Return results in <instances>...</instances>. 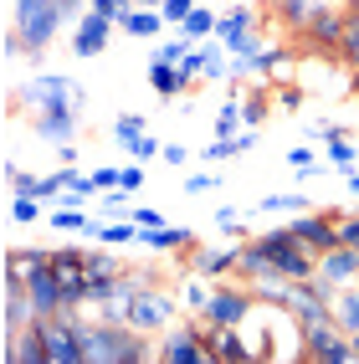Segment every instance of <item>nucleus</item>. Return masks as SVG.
<instances>
[{
    "label": "nucleus",
    "mask_w": 359,
    "mask_h": 364,
    "mask_svg": "<svg viewBox=\"0 0 359 364\" xmlns=\"http://www.w3.org/2000/svg\"><path fill=\"white\" fill-rule=\"evenodd\" d=\"M82 344H87V364H144V359H154L149 333L134 328V323L92 318V323H82Z\"/></svg>",
    "instance_id": "nucleus-1"
},
{
    "label": "nucleus",
    "mask_w": 359,
    "mask_h": 364,
    "mask_svg": "<svg viewBox=\"0 0 359 364\" xmlns=\"http://www.w3.org/2000/svg\"><path fill=\"white\" fill-rule=\"evenodd\" d=\"M62 21H67L62 0H16V21H11V31L21 36V52H26V57H41L46 46L57 41ZM67 26H72V21H67Z\"/></svg>",
    "instance_id": "nucleus-2"
},
{
    "label": "nucleus",
    "mask_w": 359,
    "mask_h": 364,
    "mask_svg": "<svg viewBox=\"0 0 359 364\" xmlns=\"http://www.w3.org/2000/svg\"><path fill=\"white\" fill-rule=\"evenodd\" d=\"M257 241L267 247V257H272V272H277V277H287V282H303V277H314V272H318V252H308L303 241L293 236V226H272V231H262Z\"/></svg>",
    "instance_id": "nucleus-3"
},
{
    "label": "nucleus",
    "mask_w": 359,
    "mask_h": 364,
    "mask_svg": "<svg viewBox=\"0 0 359 364\" xmlns=\"http://www.w3.org/2000/svg\"><path fill=\"white\" fill-rule=\"evenodd\" d=\"M16 103H26L31 113H46V108H82V82L67 77V72H41L26 87L16 92Z\"/></svg>",
    "instance_id": "nucleus-4"
},
{
    "label": "nucleus",
    "mask_w": 359,
    "mask_h": 364,
    "mask_svg": "<svg viewBox=\"0 0 359 364\" xmlns=\"http://www.w3.org/2000/svg\"><path fill=\"white\" fill-rule=\"evenodd\" d=\"M303 359L308 364H354V333H344L333 318L303 323Z\"/></svg>",
    "instance_id": "nucleus-5"
},
{
    "label": "nucleus",
    "mask_w": 359,
    "mask_h": 364,
    "mask_svg": "<svg viewBox=\"0 0 359 364\" xmlns=\"http://www.w3.org/2000/svg\"><path fill=\"white\" fill-rule=\"evenodd\" d=\"M185 303H180V293H164L159 282H149L144 293H134L129 298V323L134 328H144V333H164L175 323V313H180Z\"/></svg>",
    "instance_id": "nucleus-6"
},
{
    "label": "nucleus",
    "mask_w": 359,
    "mask_h": 364,
    "mask_svg": "<svg viewBox=\"0 0 359 364\" xmlns=\"http://www.w3.org/2000/svg\"><path fill=\"white\" fill-rule=\"evenodd\" d=\"M252 313H257V293L242 282V287H215L210 303L200 308V318H205V323H215V328H242Z\"/></svg>",
    "instance_id": "nucleus-7"
},
{
    "label": "nucleus",
    "mask_w": 359,
    "mask_h": 364,
    "mask_svg": "<svg viewBox=\"0 0 359 364\" xmlns=\"http://www.w3.org/2000/svg\"><path fill=\"white\" fill-rule=\"evenodd\" d=\"M344 31H349V11L333 6V0H318L314 16H308V26H303V41L314 46V52H339Z\"/></svg>",
    "instance_id": "nucleus-8"
},
{
    "label": "nucleus",
    "mask_w": 359,
    "mask_h": 364,
    "mask_svg": "<svg viewBox=\"0 0 359 364\" xmlns=\"http://www.w3.org/2000/svg\"><path fill=\"white\" fill-rule=\"evenodd\" d=\"M154 359L159 364H215L210 349H205V338H200V328H195V318L175 323L170 333H164V344L154 349Z\"/></svg>",
    "instance_id": "nucleus-9"
},
{
    "label": "nucleus",
    "mask_w": 359,
    "mask_h": 364,
    "mask_svg": "<svg viewBox=\"0 0 359 364\" xmlns=\"http://www.w3.org/2000/svg\"><path fill=\"white\" fill-rule=\"evenodd\" d=\"M339 205H328V210H303V215H293V236L303 241L308 252H328V247H339Z\"/></svg>",
    "instance_id": "nucleus-10"
},
{
    "label": "nucleus",
    "mask_w": 359,
    "mask_h": 364,
    "mask_svg": "<svg viewBox=\"0 0 359 364\" xmlns=\"http://www.w3.org/2000/svg\"><path fill=\"white\" fill-rule=\"evenodd\" d=\"M26 293H31L36 318H52V313H62V308H67V287H62V277L52 272V262L26 267Z\"/></svg>",
    "instance_id": "nucleus-11"
},
{
    "label": "nucleus",
    "mask_w": 359,
    "mask_h": 364,
    "mask_svg": "<svg viewBox=\"0 0 359 364\" xmlns=\"http://www.w3.org/2000/svg\"><path fill=\"white\" fill-rule=\"evenodd\" d=\"M113 31H118V21H108L103 11H82L77 26H72V52L77 57H103Z\"/></svg>",
    "instance_id": "nucleus-12"
},
{
    "label": "nucleus",
    "mask_w": 359,
    "mask_h": 364,
    "mask_svg": "<svg viewBox=\"0 0 359 364\" xmlns=\"http://www.w3.org/2000/svg\"><path fill=\"white\" fill-rule=\"evenodd\" d=\"M31 134H36L41 144H52V149H62V144H77V108L31 113Z\"/></svg>",
    "instance_id": "nucleus-13"
},
{
    "label": "nucleus",
    "mask_w": 359,
    "mask_h": 364,
    "mask_svg": "<svg viewBox=\"0 0 359 364\" xmlns=\"http://www.w3.org/2000/svg\"><path fill=\"white\" fill-rule=\"evenodd\" d=\"M6 364H52V354H46V333H41L36 318L26 328L6 333Z\"/></svg>",
    "instance_id": "nucleus-14"
},
{
    "label": "nucleus",
    "mask_w": 359,
    "mask_h": 364,
    "mask_svg": "<svg viewBox=\"0 0 359 364\" xmlns=\"http://www.w3.org/2000/svg\"><path fill=\"white\" fill-rule=\"evenodd\" d=\"M236 257H242V247H190V272H200V277H210V282H221L226 272H236Z\"/></svg>",
    "instance_id": "nucleus-15"
},
{
    "label": "nucleus",
    "mask_w": 359,
    "mask_h": 364,
    "mask_svg": "<svg viewBox=\"0 0 359 364\" xmlns=\"http://www.w3.org/2000/svg\"><path fill=\"white\" fill-rule=\"evenodd\" d=\"M318 277H328L333 287H349V282H359V252L354 247H328L323 257H318Z\"/></svg>",
    "instance_id": "nucleus-16"
},
{
    "label": "nucleus",
    "mask_w": 359,
    "mask_h": 364,
    "mask_svg": "<svg viewBox=\"0 0 359 364\" xmlns=\"http://www.w3.org/2000/svg\"><path fill=\"white\" fill-rule=\"evenodd\" d=\"M139 247L144 252H190V247H200L195 236H190V226H154V231H139Z\"/></svg>",
    "instance_id": "nucleus-17"
},
{
    "label": "nucleus",
    "mask_w": 359,
    "mask_h": 364,
    "mask_svg": "<svg viewBox=\"0 0 359 364\" xmlns=\"http://www.w3.org/2000/svg\"><path fill=\"white\" fill-rule=\"evenodd\" d=\"M272 272V257H267V247L252 236V241H242V257H236V277L242 282H257V277H267Z\"/></svg>",
    "instance_id": "nucleus-18"
},
{
    "label": "nucleus",
    "mask_w": 359,
    "mask_h": 364,
    "mask_svg": "<svg viewBox=\"0 0 359 364\" xmlns=\"http://www.w3.org/2000/svg\"><path fill=\"white\" fill-rule=\"evenodd\" d=\"M164 26H170V21H164L159 11H149V6H134L124 21H118V31H129V36H139V41H154Z\"/></svg>",
    "instance_id": "nucleus-19"
},
{
    "label": "nucleus",
    "mask_w": 359,
    "mask_h": 364,
    "mask_svg": "<svg viewBox=\"0 0 359 364\" xmlns=\"http://www.w3.org/2000/svg\"><path fill=\"white\" fill-rule=\"evenodd\" d=\"M149 87L159 92V98H185V92H190L185 72L175 62H149Z\"/></svg>",
    "instance_id": "nucleus-20"
},
{
    "label": "nucleus",
    "mask_w": 359,
    "mask_h": 364,
    "mask_svg": "<svg viewBox=\"0 0 359 364\" xmlns=\"http://www.w3.org/2000/svg\"><path fill=\"white\" fill-rule=\"evenodd\" d=\"M333 323H339L344 333H359V282H349V287L333 293Z\"/></svg>",
    "instance_id": "nucleus-21"
},
{
    "label": "nucleus",
    "mask_w": 359,
    "mask_h": 364,
    "mask_svg": "<svg viewBox=\"0 0 359 364\" xmlns=\"http://www.w3.org/2000/svg\"><path fill=\"white\" fill-rule=\"evenodd\" d=\"M52 272H57L62 282L87 277V247H52Z\"/></svg>",
    "instance_id": "nucleus-22"
},
{
    "label": "nucleus",
    "mask_w": 359,
    "mask_h": 364,
    "mask_svg": "<svg viewBox=\"0 0 359 364\" xmlns=\"http://www.w3.org/2000/svg\"><path fill=\"white\" fill-rule=\"evenodd\" d=\"M314 6H318V0H272V16L282 21V26L303 31V26H308V16H314Z\"/></svg>",
    "instance_id": "nucleus-23"
},
{
    "label": "nucleus",
    "mask_w": 359,
    "mask_h": 364,
    "mask_svg": "<svg viewBox=\"0 0 359 364\" xmlns=\"http://www.w3.org/2000/svg\"><path fill=\"white\" fill-rule=\"evenodd\" d=\"M215 21H221L215 11L195 6V11H190V16L180 21V36H185V41H205V36H215Z\"/></svg>",
    "instance_id": "nucleus-24"
},
{
    "label": "nucleus",
    "mask_w": 359,
    "mask_h": 364,
    "mask_svg": "<svg viewBox=\"0 0 359 364\" xmlns=\"http://www.w3.org/2000/svg\"><path fill=\"white\" fill-rule=\"evenodd\" d=\"M303 210H308V196H287V190L257 200V215H303Z\"/></svg>",
    "instance_id": "nucleus-25"
},
{
    "label": "nucleus",
    "mask_w": 359,
    "mask_h": 364,
    "mask_svg": "<svg viewBox=\"0 0 359 364\" xmlns=\"http://www.w3.org/2000/svg\"><path fill=\"white\" fill-rule=\"evenodd\" d=\"M210 293H215V287H210V277H200V272H190V277L180 282V303H185L190 313H200V308L210 303Z\"/></svg>",
    "instance_id": "nucleus-26"
},
{
    "label": "nucleus",
    "mask_w": 359,
    "mask_h": 364,
    "mask_svg": "<svg viewBox=\"0 0 359 364\" xmlns=\"http://www.w3.org/2000/svg\"><path fill=\"white\" fill-rule=\"evenodd\" d=\"M242 124H247V118H242V103H221V108H215V139H236V134H242Z\"/></svg>",
    "instance_id": "nucleus-27"
},
{
    "label": "nucleus",
    "mask_w": 359,
    "mask_h": 364,
    "mask_svg": "<svg viewBox=\"0 0 359 364\" xmlns=\"http://www.w3.org/2000/svg\"><path fill=\"white\" fill-rule=\"evenodd\" d=\"M52 226H57V231H67V236H72V231H87V226H92V221H87V210H82V205H67V200H62V205H57V210H52Z\"/></svg>",
    "instance_id": "nucleus-28"
},
{
    "label": "nucleus",
    "mask_w": 359,
    "mask_h": 364,
    "mask_svg": "<svg viewBox=\"0 0 359 364\" xmlns=\"http://www.w3.org/2000/svg\"><path fill=\"white\" fill-rule=\"evenodd\" d=\"M339 62H344L349 72H359V11H349V31H344V41H339Z\"/></svg>",
    "instance_id": "nucleus-29"
},
{
    "label": "nucleus",
    "mask_w": 359,
    "mask_h": 364,
    "mask_svg": "<svg viewBox=\"0 0 359 364\" xmlns=\"http://www.w3.org/2000/svg\"><path fill=\"white\" fill-rule=\"evenodd\" d=\"M124 149H129V159H139V164H149V159H159V154H164V144H159V139H154L149 129H144L139 139H129V144H124Z\"/></svg>",
    "instance_id": "nucleus-30"
},
{
    "label": "nucleus",
    "mask_w": 359,
    "mask_h": 364,
    "mask_svg": "<svg viewBox=\"0 0 359 364\" xmlns=\"http://www.w3.org/2000/svg\"><path fill=\"white\" fill-rule=\"evenodd\" d=\"M36 215H41V200L36 196H11V221L16 226H36Z\"/></svg>",
    "instance_id": "nucleus-31"
},
{
    "label": "nucleus",
    "mask_w": 359,
    "mask_h": 364,
    "mask_svg": "<svg viewBox=\"0 0 359 364\" xmlns=\"http://www.w3.org/2000/svg\"><path fill=\"white\" fill-rule=\"evenodd\" d=\"M92 196H108V190H118V180H124V164H103V169H92Z\"/></svg>",
    "instance_id": "nucleus-32"
},
{
    "label": "nucleus",
    "mask_w": 359,
    "mask_h": 364,
    "mask_svg": "<svg viewBox=\"0 0 359 364\" xmlns=\"http://www.w3.org/2000/svg\"><path fill=\"white\" fill-rule=\"evenodd\" d=\"M190 46H195V41H185V36H170V41H159L154 52H149V62H180V57L190 52Z\"/></svg>",
    "instance_id": "nucleus-33"
},
{
    "label": "nucleus",
    "mask_w": 359,
    "mask_h": 364,
    "mask_svg": "<svg viewBox=\"0 0 359 364\" xmlns=\"http://www.w3.org/2000/svg\"><path fill=\"white\" fill-rule=\"evenodd\" d=\"M175 67L185 72V82H195V77H205V52H200V41L190 46V52H185V57H180Z\"/></svg>",
    "instance_id": "nucleus-34"
},
{
    "label": "nucleus",
    "mask_w": 359,
    "mask_h": 364,
    "mask_svg": "<svg viewBox=\"0 0 359 364\" xmlns=\"http://www.w3.org/2000/svg\"><path fill=\"white\" fill-rule=\"evenodd\" d=\"M139 134H144V118H139V113H118V118H113V139H118V144H129V139H139Z\"/></svg>",
    "instance_id": "nucleus-35"
},
{
    "label": "nucleus",
    "mask_w": 359,
    "mask_h": 364,
    "mask_svg": "<svg viewBox=\"0 0 359 364\" xmlns=\"http://www.w3.org/2000/svg\"><path fill=\"white\" fill-rule=\"evenodd\" d=\"M328 159L339 164V169H354V144H349V134H333V139H328Z\"/></svg>",
    "instance_id": "nucleus-36"
},
{
    "label": "nucleus",
    "mask_w": 359,
    "mask_h": 364,
    "mask_svg": "<svg viewBox=\"0 0 359 364\" xmlns=\"http://www.w3.org/2000/svg\"><path fill=\"white\" fill-rule=\"evenodd\" d=\"M215 231H221V236H242V210H236V205H221V210H215Z\"/></svg>",
    "instance_id": "nucleus-37"
},
{
    "label": "nucleus",
    "mask_w": 359,
    "mask_h": 364,
    "mask_svg": "<svg viewBox=\"0 0 359 364\" xmlns=\"http://www.w3.org/2000/svg\"><path fill=\"white\" fill-rule=\"evenodd\" d=\"M242 118H247V129H262V118H267V98H262V92L242 98Z\"/></svg>",
    "instance_id": "nucleus-38"
},
{
    "label": "nucleus",
    "mask_w": 359,
    "mask_h": 364,
    "mask_svg": "<svg viewBox=\"0 0 359 364\" xmlns=\"http://www.w3.org/2000/svg\"><path fill=\"white\" fill-rule=\"evenodd\" d=\"M87 11H103L108 21H124L134 11V0H87Z\"/></svg>",
    "instance_id": "nucleus-39"
},
{
    "label": "nucleus",
    "mask_w": 359,
    "mask_h": 364,
    "mask_svg": "<svg viewBox=\"0 0 359 364\" xmlns=\"http://www.w3.org/2000/svg\"><path fill=\"white\" fill-rule=\"evenodd\" d=\"M190 11H195V0H164V6H159V16L170 21V26H180V21H185Z\"/></svg>",
    "instance_id": "nucleus-40"
},
{
    "label": "nucleus",
    "mask_w": 359,
    "mask_h": 364,
    "mask_svg": "<svg viewBox=\"0 0 359 364\" xmlns=\"http://www.w3.org/2000/svg\"><path fill=\"white\" fill-rule=\"evenodd\" d=\"M339 241L359 252V215H354V210H344V215H339Z\"/></svg>",
    "instance_id": "nucleus-41"
},
{
    "label": "nucleus",
    "mask_w": 359,
    "mask_h": 364,
    "mask_svg": "<svg viewBox=\"0 0 359 364\" xmlns=\"http://www.w3.org/2000/svg\"><path fill=\"white\" fill-rule=\"evenodd\" d=\"M215 185H221V180H215L210 169H200V175H190V180H185V196H210Z\"/></svg>",
    "instance_id": "nucleus-42"
},
{
    "label": "nucleus",
    "mask_w": 359,
    "mask_h": 364,
    "mask_svg": "<svg viewBox=\"0 0 359 364\" xmlns=\"http://www.w3.org/2000/svg\"><path fill=\"white\" fill-rule=\"evenodd\" d=\"M221 159H236V139H215V144H205V164H221Z\"/></svg>",
    "instance_id": "nucleus-43"
},
{
    "label": "nucleus",
    "mask_w": 359,
    "mask_h": 364,
    "mask_svg": "<svg viewBox=\"0 0 359 364\" xmlns=\"http://www.w3.org/2000/svg\"><path fill=\"white\" fill-rule=\"evenodd\" d=\"M308 134H314V139H333V134H349V129L333 124V118H308Z\"/></svg>",
    "instance_id": "nucleus-44"
},
{
    "label": "nucleus",
    "mask_w": 359,
    "mask_h": 364,
    "mask_svg": "<svg viewBox=\"0 0 359 364\" xmlns=\"http://www.w3.org/2000/svg\"><path fill=\"white\" fill-rule=\"evenodd\" d=\"M287 164H293V169H314V175H318V154L308 149V144H298V149L287 154Z\"/></svg>",
    "instance_id": "nucleus-45"
},
{
    "label": "nucleus",
    "mask_w": 359,
    "mask_h": 364,
    "mask_svg": "<svg viewBox=\"0 0 359 364\" xmlns=\"http://www.w3.org/2000/svg\"><path fill=\"white\" fill-rule=\"evenodd\" d=\"M134 221H139V231H154V226H164V215L154 205H134Z\"/></svg>",
    "instance_id": "nucleus-46"
},
{
    "label": "nucleus",
    "mask_w": 359,
    "mask_h": 364,
    "mask_svg": "<svg viewBox=\"0 0 359 364\" xmlns=\"http://www.w3.org/2000/svg\"><path fill=\"white\" fill-rule=\"evenodd\" d=\"M139 185H144V164L134 159V164H124V180H118V190H129V196H134Z\"/></svg>",
    "instance_id": "nucleus-47"
},
{
    "label": "nucleus",
    "mask_w": 359,
    "mask_h": 364,
    "mask_svg": "<svg viewBox=\"0 0 359 364\" xmlns=\"http://www.w3.org/2000/svg\"><path fill=\"white\" fill-rule=\"evenodd\" d=\"M282 108L298 113V108H303V92H298V87H282Z\"/></svg>",
    "instance_id": "nucleus-48"
},
{
    "label": "nucleus",
    "mask_w": 359,
    "mask_h": 364,
    "mask_svg": "<svg viewBox=\"0 0 359 364\" xmlns=\"http://www.w3.org/2000/svg\"><path fill=\"white\" fill-rule=\"evenodd\" d=\"M159 159H164V164H185V159H190V154H185V149H180V144H164V154H159Z\"/></svg>",
    "instance_id": "nucleus-49"
},
{
    "label": "nucleus",
    "mask_w": 359,
    "mask_h": 364,
    "mask_svg": "<svg viewBox=\"0 0 359 364\" xmlns=\"http://www.w3.org/2000/svg\"><path fill=\"white\" fill-rule=\"evenodd\" d=\"M349 98H359V72H349Z\"/></svg>",
    "instance_id": "nucleus-50"
},
{
    "label": "nucleus",
    "mask_w": 359,
    "mask_h": 364,
    "mask_svg": "<svg viewBox=\"0 0 359 364\" xmlns=\"http://www.w3.org/2000/svg\"><path fill=\"white\" fill-rule=\"evenodd\" d=\"M134 6H149V11H159V6H164V0H134Z\"/></svg>",
    "instance_id": "nucleus-51"
},
{
    "label": "nucleus",
    "mask_w": 359,
    "mask_h": 364,
    "mask_svg": "<svg viewBox=\"0 0 359 364\" xmlns=\"http://www.w3.org/2000/svg\"><path fill=\"white\" fill-rule=\"evenodd\" d=\"M354 215H359V196H354Z\"/></svg>",
    "instance_id": "nucleus-52"
}]
</instances>
